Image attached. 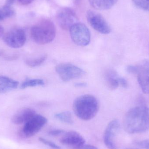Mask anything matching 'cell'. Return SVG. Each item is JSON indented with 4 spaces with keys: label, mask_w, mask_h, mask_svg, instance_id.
I'll use <instances>...</instances> for the list:
<instances>
[{
    "label": "cell",
    "mask_w": 149,
    "mask_h": 149,
    "mask_svg": "<svg viewBox=\"0 0 149 149\" xmlns=\"http://www.w3.org/2000/svg\"><path fill=\"white\" fill-rule=\"evenodd\" d=\"M124 130L129 134L142 133L149 129V108L144 105L130 109L123 120Z\"/></svg>",
    "instance_id": "1"
},
{
    "label": "cell",
    "mask_w": 149,
    "mask_h": 149,
    "mask_svg": "<svg viewBox=\"0 0 149 149\" xmlns=\"http://www.w3.org/2000/svg\"><path fill=\"white\" fill-rule=\"evenodd\" d=\"M99 102L93 95L84 94L77 97L73 104L75 115L83 120H89L96 116L99 110Z\"/></svg>",
    "instance_id": "2"
},
{
    "label": "cell",
    "mask_w": 149,
    "mask_h": 149,
    "mask_svg": "<svg viewBox=\"0 0 149 149\" xmlns=\"http://www.w3.org/2000/svg\"><path fill=\"white\" fill-rule=\"evenodd\" d=\"M56 30L51 21L44 19L32 27L31 38L34 42L39 45H45L52 42L56 37Z\"/></svg>",
    "instance_id": "3"
},
{
    "label": "cell",
    "mask_w": 149,
    "mask_h": 149,
    "mask_svg": "<svg viewBox=\"0 0 149 149\" xmlns=\"http://www.w3.org/2000/svg\"><path fill=\"white\" fill-rule=\"evenodd\" d=\"M47 119L43 116L36 114L24 123L20 130V135L24 138H30L37 134L47 123Z\"/></svg>",
    "instance_id": "4"
},
{
    "label": "cell",
    "mask_w": 149,
    "mask_h": 149,
    "mask_svg": "<svg viewBox=\"0 0 149 149\" xmlns=\"http://www.w3.org/2000/svg\"><path fill=\"white\" fill-rule=\"evenodd\" d=\"M70 35L74 44L80 46L88 45L91 40L89 30L84 24L77 22L71 28Z\"/></svg>",
    "instance_id": "5"
},
{
    "label": "cell",
    "mask_w": 149,
    "mask_h": 149,
    "mask_svg": "<svg viewBox=\"0 0 149 149\" xmlns=\"http://www.w3.org/2000/svg\"><path fill=\"white\" fill-rule=\"evenodd\" d=\"M56 72L64 81H69L82 77L85 72L76 65L70 63H61L56 66Z\"/></svg>",
    "instance_id": "6"
},
{
    "label": "cell",
    "mask_w": 149,
    "mask_h": 149,
    "mask_svg": "<svg viewBox=\"0 0 149 149\" xmlns=\"http://www.w3.org/2000/svg\"><path fill=\"white\" fill-rule=\"evenodd\" d=\"M86 17L88 22L91 27L102 34H108L111 32V28L104 19L99 13L93 10H88Z\"/></svg>",
    "instance_id": "7"
},
{
    "label": "cell",
    "mask_w": 149,
    "mask_h": 149,
    "mask_svg": "<svg viewBox=\"0 0 149 149\" xmlns=\"http://www.w3.org/2000/svg\"><path fill=\"white\" fill-rule=\"evenodd\" d=\"M3 39L9 47L18 49L24 45L26 41V36L24 31L22 29H15L4 34Z\"/></svg>",
    "instance_id": "8"
},
{
    "label": "cell",
    "mask_w": 149,
    "mask_h": 149,
    "mask_svg": "<svg viewBox=\"0 0 149 149\" xmlns=\"http://www.w3.org/2000/svg\"><path fill=\"white\" fill-rule=\"evenodd\" d=\"M56 19L60 27L65 30H70L72 27L78 22L75 12L69 8H63L58 12Z\"/></svg>",
    "instance_id": "9"
},
{
    "label": "cell",
    "mask_w": 149,
    "mask_h": 149,
    "mask_svg": "<svg viewBox=\"0 0 149 149\" xmlns=\"http://www.w3.org/2000/svg\"><path fill=\"white\" fill-rule=\"evenodd\" d=\"M120 129V124L118 120H113L108 124L103 136L104 143L108 148L117 149L116 139Z\"/></svg>",
    "instance_id": "10"
},
{
    "label": "cell",
    "mask_w": 149,
    "mask_h": 149,
    "mask_svg": "<svg viewBox=\"0 0 149 149\" xmlns=\"http://www.w3.org/2000/svg\"><path fill=\"white\" fill-rule=\"evenodd\" d=\"M60 142L70 149H81L85 145V140L78 132L70 131L64 133Z\"/></svg>",
    "instance_id": "11"
},
{
    "label": "cell",
    "mask_w": 149,
    "mask_h": 149,
    "mask_svg": "<svg viewBox=\"0 0 149 149\" xmlns=\"http://www.w3.org/2000/svg\"><path fill=\"white\" fill-rule=\"evenodd\" d=\"M137 79L144 93L149 94V61H143L137 66Z\"/></svg>",
    "instance_id": "12"
},
{
    "label": "cell",
    "mask_w": 149,
    "mask_h": 149,
    "mask_svg": "<svg viewBox=\"0 0 149 149\" xmlns=\"http://www.w3.org/2000/svg\"><path fill=\"white\" fill-rule=\"evenodd\" d=\"M36 114V111L34 109L25 108L20 109L13 116L12 121L17 125L25 123Z\"/></svg>",
    "instance_id": "13"
},
{
    "label": "cell",
    "mask_w": 149,
    "mask_h": 149,
    "mask_svg": "<svg viewBox=\"0 0 149 149\" xmlns=\"http://www.w3.org/2000/svg\"><path fill=\"white\" fill-rule=\"evenodd\" d=\"M104 76L107 85L110 89H116L120 86V77L113 70H107Z\"/></svg>",
    "instance_id": "14"
},
{
    "label": "cell",
    "mask_w": 149,
    "mask_h": 149,
    "mask_svg": "<svg viewBox=\"0 0 149 149\" xmlns=\"http://www.w3.org/2000/svg\"><path fill=\"white\" fill-rule=\"evenodd\" d=\"M19 82L8 77L0 76V93H4L15 89Z\"/></svg>",
    "instance_id": "15"
},
{
    "label": "cell",
    "mask_w": 149,
    "mask_h": 149,
    "mask_svg": "<svg viewBox=\"0 0 149 149\" xmlns=\"http://www.w3.org/2000/svg\"><path fill=\"white\" fill-rule=\"evenodd\" d=\"M118 0H88L90 5L95 9L106 10L113 7Z\"/></svg>",
    "instance_id": "16"
},
{
    "label": "cell",
    "mask_w": 149,
    "mask_h": 149,
    "mask_svg": "<svg viewBox=\"0 0 149 149\" xmlns=\"http://www.w3.org/2000/svg\"><path fill=\"white\" fill-rule=\"evenodd\" d=\"M55 117L58 120L67 124H71L73 123L72 115L69 111L57 113L55 115Z\"/></svg>",
    "instance_id": "17"
},
{
    "label": "cell",
    "mask_w": 149,
    "mask_h": 149,
    "mask_svg": "<svg viewBox=\"0 0 149 149\" xmlns=\"http://www.w3.org/2000/svg\"><path fill=\"white\" fill-rule=\"evenodd\" d=\"M44 84V81L42 79H31L24 81L21 85L20 87L21 88L24 89L28 87L43 86Z\"/></svg>",
    "instance_id": "18"
},
{
    "label": "cell",
    "mask_w": 149,
    "mask_h": 149,
    "mask_svg": "<svg viewBox=\"0 0 149 149\" xmlns=\"http://www.w3.org/2000/svg\"><path fill=\"white\" fill-rule=\"evenodd\" d=\"M47 58V55H43L42 56L39 57L37 58L27 59L25 61V63L29 67H37L43 63Z\"/></svg>",
    "instance_id": "19"
},
{
    "label": "cell",
    "mask_w": 149,
    "mask_h": 149,
    "mask_svg": "<svg viewBox=\"0 0 149 149\" xmlns=\"http://www.w3.org/2000/svg\"><path fill=\"white\" fill-rule=\"evenodd\" d=\"M15 11L11 7L4 5L0 10V21L15 15Z\"/></svg>",
    "instance_id": "20"
},
{
    "label": "cell",
    "mask_w": 149,
    "mask_h": 149,
    "mask_svg": "<svg viewBox=\"0 0 149 149\" xmlns=\"http://www.w3.org/2000/svg\"><path fill=\"white\" fill-rule=\"evenodd\" d=\"M137 8L149 12V0H132Z\"/></svg>",
    "instance_id": "21"
},
{
    "label": "cell",
    "mask_w": 149,
    "mask_h": 149,
    "mask_svg": "<svg viewBox=\"0 0 149 149\" xmlns=\"http://www.w3.org/2000/svg\"><path fill=\"white\" fill-rule=\"evenodd\" d=\"M39 141L42 143L44 144L46 146H49L50 148L54 149H60V147L58 145H56V143H53V142L51 141H49V140H46L45 138H42V137H39L38 139Z\"/></svg>",
    "instance_id": "22"
},
{
    "label": "cell",
    "mask_w": 149,
    "mask_h": 149,
    "mask_svg": "<svg viewBox=\"0 0 149 149\" xmlns=\"http://www.w3.org/2000/svg\"><path fill=\"white\" fill-rule=\"evenodd\" d=\"M136 144L141 149H149V139L136 142Z\"/></svg>",
    "instance_id": "23"
},
{
    "label": "cell",
    "mask_w": 149,
    "mask_h": 149,
    "mask_svg": "<svg viewBox=\"0 0 149 149\" xmlns=\"http://www.w3.org/2000/svg\"><path fill=\"white\" fill-rule=\"evenodd\" d=\"M65 131L63 130L56 129L53 130L49 132V134L52 136H57L63 134L64 133Z\"/></svg>",
    "instance_id": "24"
},
{
    "label": "cell",
    "mask_w": 149,
    "mask_h": 149,
    "mask_svg": "<svg viewBox=\"0 0 149 149\" xmlns=\"http://www.w3.org/2000/svg\"><path fill=\"white\" fill-rule=\"evenodd\" d=\"M137 66L129 65L127 68V71L131 74H136L137 72Z\"/></svg>",
    "instance_id": "25"
},
{
    "label": "cell",
    "mask_w": 149,
    "mask_h": 149,
    "mask_svg": "<svg viewBox=\"0 0 149 149\" xmlns=\"http://www.w3.org/2000/svg\"><path fill=\"white\" fill-rule=\"evenodd\" d=\"M120 84L123 87L125 88L127 87V81L124 78L120 77Z\"/></svg>",
    "instance_id": "26"
},
{
    "label": "cell",
    "mask_w": 149,
    "mask_h": 149,
    "mask_svg": "<svg viewBox=\"0 0 149 149\" xmlns=\"http://www.w3.org/2000/svg\"><path fill=\"white\" fill-rule=\"evenodd\" d=\"M22 5H27L31 3L34 0H15Z\"/></svg>",
    "instance_id": "27"
},
{
    "label": "cell",
    "mask_w": 149,
    "mask_h": 149,
    "mask_svg": "<svg viewBox=\"0 0 149 149\" xmlns=\"http://www.w3.org/2000/svg\"><path fill=\"white\" fill-rule=\"evenodd\" d=\"M81 149H98L96 147L93 145H85Z\"/></svg>",
    "instance_id": "28"
},
{
    "label": "cell",
    "mask_w": 149,
    "mask_h": 149,
    "mask_svg": "<svg viewBox=\"0 0 149 149\" xmlns=\"http://www.w3.org/2000/svg\"><path fill=\"white\" fill-rule=\"evenodd\" d=\"M87 86V83L86 82H79L74 84V86L77 87H83Z\"/></svg>",
    "instance_id": "29"
},
{
    "label": "cell",
    "mask_w": 149,
    "mask_h": 149,
    "mask_svg": "<svg viewBox=\"0 0 149 149\" xmlns=\"http://www.w3.org/2000/svg\"><path fill=\"white\" fill-rule=\"evenodd\" d=\"M15 1V0H6L5 5L6 6L11 7V5L13 4Z\"/></svg>",
    "instance_id": "30"
},
{
    "label": "cell",
    "mask_w": 149,
    "mask_h": 149,
    "mask_svg": "<svg viewBox=\"0 0 149 149\" xmlns=\"http://www.w3.org/2000/svg\"><path fill=\"white\" fill-rule=\"evenodd\" d=\"M4 32V29H3V27L0 25V37L3 34Z\"/></svg>",
    "instance_id": "31"
},
{
    "label": "cell",
    "mask_w": 149,
    "mask_h": 149,
    "mask_svg": "<svg viewBox=\"0 0 149 149\" xmlns=\"http://www.w3.org/2000/svg\"><path fill=\"white\" fill-rule=\"evenodd\" d=\"M136 149L129 148V149Z\"/></svg>",
    "instance_id": "32"
}]
</instances>
